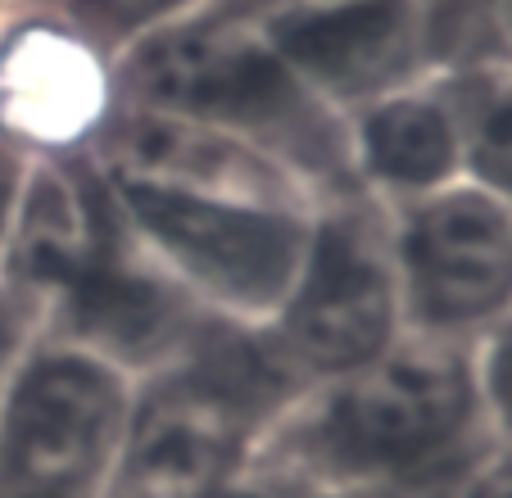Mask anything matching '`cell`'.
I'll return each mask as SVG.
<instances>
[{
    "mask_svg": "<svg viewBox=\"0 0 512 498\" xmlns=\"http://www.w3.org/2000/svg\"><path fill=\"white\" fill-rule=\"evenodd\" d=\"M127 240L209 317L263 326L286 299L318 204L96 168Z\"/></svg>",
    "mask_w": 512,
    "mask_h": 498,
    "instance_id": "4",
    "label": "cell"
},
{
    "mask_svg": "<svg viewBox=\"0 0 512 498\" xmlns=\"http://www.w3.org/2000/svg\"><path fill=\"white\" fill-rule=\"evenodd\" d=\"M114 109V64L41 0L0 5V132L28 154H87Z\"/></svg>",
    "mask_w": 512,
    "mask_h": 498,
    "instance_id": "8",
    "label": "cell"
},
{
    "mask_svg": "<svg viewBox=\"0 0 512 498\" xmlns=\"http://www.w3.org/2000/svg\"><path fill=\"white\" fill-rule=\"evenodd\" d=\"M28 173H32V154L14 136L0 132V268H5V249H10L14 236V218H19Z\"/></svg>",
    "mask_w": 512,
    "mask_h": 498,
    "instance_id": "12",
    "label": "cell"
},
{
    "mask_svg": "<svg viewBox=\"0 0 512 498\" xmlns=\"http://www.w3.org/2000/svg\"><path fill=\"white\" fill-rule=\"evenodd\" d=\"M268 14H300V19H349V14H390L417 10L426 0H254Z\"/></svg>",
    "mask_w": 512,
    "mask_h": 498,
    "instance_id": "13",
    "label": "cell"
},
{
    "mask_svg": "<svg viewBox=\"0 0 512 498\" xmlns=\"http://www.w3.org/2000/svg\"><path fill=\"white\" fill-rule=\"evenodd\" d=\"M0 5H5V0H0Z\"/></svg>",
    "mask_w": 512,
    "mask_h": 498,
    "instance_id": "15",
    "label": "cell"
},
{
    "mask_svg": "<svg viewBox=\"0 0 512 498\" xmlns=\"http://www.w3.org/2000/svg\"><path fill=\"white\" fill-rule=\"evenodd\" d=\"M132 394L118 363L37 326L0 376V498H109Z\"/></svg>",
    "mask_w": 512,
    "mask_h": 498,
    "instance_id": "5",
    "label": "cell"
},
{
    "mask_svg": "<svg viewBox=\"0 0 512 498\" xmlns=\"http://www.w3.org/2000/svg\"><path fill=\"white\" fill-rule=\"evenodd\" d=\"M300 385L358 372L404 340L386 209L363 191L318 204L286 299L259 326Z\"/></svg>",
    "mask_w": 512,
    "mask_h": 498,
    "instance_id": "6",
    "label": "cell"
},
{
    "mask_svg": "<svg viewBox=\"0 0 512 498\" xmlns=\"http://www.w3.org/2000/svg\"><path fill=\"white\" fill-rule=\"evenodd\" d=\"M349 177L381 209L467 177V114L454 68H426L345 114Z\"/></svg>",
    "mask_w": 512,
    "mask_h": 498,
    "instance_id": "9",
    "label": "cell"
},
{
    "mask_svg": "<svg viewBox=\"0 0 512 498\" xmlns=\"http://www.w3.org/2000/svg\"><path fill=\"white\" fill-rule=\"evenodd\" d=\"M472 372L494 444L512 449V317H503L490 336L472 349Z\"/></svg>",
    "mask_w": 512,
    "mask_h": 498,
    "instance_id": "10",
    "label": "cell"
},
{
    "mask_svg": "<svg viewBox=\"0 0 512 498\" xmlns=\"http://www.w3.org/2000/svg\"><path fill=\"white\" fill-rule=\"evenodd\" d=\"M404 336L472 354L512 317V195L458 177L386 209Z\"/></svg>",
    "mask_w": 512,
    "mask_h": 498,
    "instance_id": "7",
    "label": "cell"
},
{
    "mask_svg": "<svg viewBox=\"0 0 512 498\" xmlns=\"http://www.w3.org/2000/svg\"><path fill=\"white\" fill-rule=\"evenodd\" d=\"M32 331H37L32 308L0 286V376H5V367H10L14 358H19V349L32 340Z\"/></svg>",
    "mask_w": 512,
    "mask_h": 498,
    "instance_id": "14",
    "label": "cell"
},
{
    "mask_svg": "<svg viewBox=\"0 0 512 498\" xmlns=\"http://www.w3.org/2000/svg\"><path fill=\"white\" fill-rule=\"evenodd\" d=\"M422 498H512V449L508 444H490L481 458H472L463 471L435 485Z\"/></svg>",
    "mask_w": 512,
    "mask_h": 498,
    "instance_id": "11",
    "label": "cell"
},
{
    "mask_svg": "<svg viewBox=\"0 0 512 498\" xmlns=\"http://www.w3.org/2000/svg\"><path fill=\"white\" fill-rule=\"evenodd\" d=\"M114 105H141L268 150L318 191H358L345 114L295 73L250 0H195L114 64Z\"/></svg>",
    "mask_w": 512,
    "mask_h": 498,
    "instance_id": "2",
    "label": "cell"
},
{
    "mask_svg": "<svg viewBox=\"0 0 512 498\" xmlns=\"http://www.w3.org/2000/svg\"><path fill=\"white\" fill-rule=\"evenodd\" d=\"M490 444L472 354L404 336L377 363L304 385L245 480L290 498H422Z\"/></svg>",
    "mask_w": 512,
    "mask_h": 498,
    "instance_id": "1",
    "label": "cell"
},
{
    "mask_svg": "<svg viewBox=\"0 0 512 498\" xmlns=\"http://www.w3.org/2000/svg\"><path fill=\"white\" fill-rule=\"evenodd\" d=\"M300 390L259 326L213 317L182 354L136 376L109 498H218L245 480Z\"/></svg>",
    "mask_w": 512,
    "mask_h": 498,
    "instance_id": "3",
    "label": "cell"
}]
</instances>
